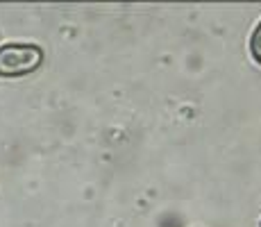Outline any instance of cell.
I'll return each instance as SVG.
<instances>
[{
    "label": "cell",
    "instance_id": "cell-1",
    "mask_svg": "<svg viewBox=\"0 0 261 227\" xmlns=\"http://www.w3.org/2000/svg\"><path fill=\"white\" fill-rule=\"evenodd\" d=\"M43 62V50L34 43L0 45V78H21L37 70Z\"/></svg>",
    "mask_w": 261,
    "mask_h": 227
},
{
    "label": "cell",
    "instance_id": "cell-2",
    "mask_svg": "<svg viewBox=\"0 0 261 227\" xmlns=\"http://www.w3.org/2000/svg\"><path fill=\"white\" fill-rule=\"evenodd\" d=\"M250 55H252V59L261 66V23L254 28L252 37H250Z\"/></svg>",
    "mask_w": 261,
    "mask_h": 227
}]
</instances>
